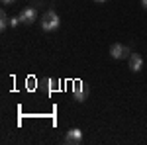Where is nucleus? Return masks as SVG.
Instances as JSON below:
<instances>
[{
  "label": "nucleus",
  "mask_w": 147,
  "mask_h": 145,
  "mask_svg": "<svg viewBox=\"0 0 147 145\" xmlns=\"http://www.w3.org/2000/svg\"><path fill=\"white\" fill-rule=\"evenodd\" d=\"M39 26H41V30L43 32H55L59 30V26H61V20H59V14L55 10H47L41 14V18H39Z\"/></svg>",
  "instance_id": "obj_1"
},
{
  "label": "nucleus",
  "mask_w": 147,
  "mask_h": 145,
  "mask_svg": "<svg viewBox=\"0 0 147 145\" xmlns=\"http://www.w3.org/2000/svg\"><path fill=\"white\" fill-rule=\"evenodd\" d=\"M82 141V132H80L79 127H73V129H69L67 135H65V143H71V145H79Z\"/></svg>",
  "instance_id": "obj_5"
},
{
  "label": "nucleus",
  "mask_w": 147,
  "mask_h": 145,
  "mask_svg": "<svg viewBox=\"0 0 147 145\" xmlns=\"http://www.w3.org/2000/svg\"><path fill=\"white\" fill-rule=\"evenodd\" d=\"M94 2H106V0H94Z\"/></svg>",
  "instance_id": "obj_11"
},
{
  "label": "nucleus",
  "mask_w": 147,
  "mask_h": 145,
  "mask_svg": "<svg viewBox=\"0 0 147 145\" xmlns=\"http://www.w3.org/2000/svg\"><path fill=\"white\" fill-rule=\"evenodd\" d=\"M73 94H75V100H77V102H84V100H86V96H88V92H86L84 84H82L80 80H77V82L73 84Z\"/></svg>",
  "instance_id": "obj_6"
},
{
  "label": "nucleus",
  "mask_w": 147,
  "mask_h": 145,
  "mask_svg": "<svg viewBox=\"0 0 147 145\" xmlns=\"http://www.w3.org/2000/svg\"><path fill=\"white\" fill-rule=\"evenodd\" d=\"M141 6H143V8L147 10V0H141Z\"/></svg>",
  "instance_id": "obj_10"
},
{
  "label": "nucleus",
  "mask_w": 147,
  "mask_h": 145,
  "mask_svg": "<svg viewBox=\"0 0 147 145\" xmlns=\"http://www.w3.org/2000/svg\"><path fill=\"white\" fill-rule=\"evenodd\" d=\"M18 18H20V22H22V24L32 26V24L37 20V10H35V8H24V10L18 14Z\"/></svg>",
  "instance_id": "obj_3"
},
{
  "label": "nucleus",
  "mask_w": 147,
  "mask_h": 145,
  "mask_svg": "<svg viewBox=\"0 0 147 145\" xmlns=\"http://www.w3.org/2000/svg\"><path fill=\"white\" fill-rule=\"evenodd\" d=\"M18 24H22V22H20V18H10V28H16Z\"/></svg>",
  "instance_id": "obj_8"
},
{
  "label": "nucleus",
  "mask_w": 147,
  "mask_h": 145,
  "mask_svg": "<svg viewBox=\"0 0 147 145\" xmlns=\"http://www.w3.org/2000/svg\"><path fill=\"white\" fill-rule=\"evenodd\" d=\"M0 2H2V4H4V6H10V4H14V2H16V0H0Z\"/></svg>",
  "instance_id": "obj_9"
},
{
  "label": "nucleus",
  "mask_w": 147,
  "mask_h": 145,
  "mask_svg": "<svg viewBox=\"0 0 147 145\" xmlns=\"http://www.w3.org/2000/svg\"><path fill=\"white\" fill-rule=\"evenodd\" d=\"M8 26H10V18H8L6 12L2 10V12H0V30H6Z\"/></svg>",
  "instance_id": "obj_7"
},
{
  "label": "nucleus",
  "mask_w": 147,
  "mask_h": 145,
  "mask_svg": "<svg viewBox=\"0 0 147 145\" xmlns=\"http://www.w3.org/2000/svg\"><path fill=\"white\" fill-rule=\"evenodd\" d=\"M110 55H112L114 59H129L131 51H129V47H127V45L114 43L112 47H110Z\"/></svg>",
  "instance_id": "obj_2"
},
{
  "label": "nucleus",
  "mask_w": 147,
  "mask_h": 145,
  "mask_svg": "<svg viewBox=\"0 0 147 145\" xmlns=\"http://www.w3.org/2000/svg\"><path fill=\"white\" fill-rule=\"evenodd\" d=\"M127 65H129V71L139 73V71L143 69V57L139 55V53H131L129 59H127Z\"/></svg>",
  "instance_id": "obj_4"
}]
</instances>
